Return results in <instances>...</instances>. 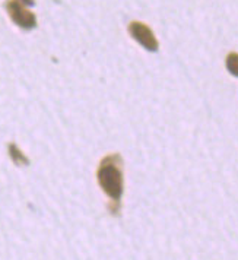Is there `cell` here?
<instances>
[{
  "label": "cell",
  "mask_w": 238,
  "mask_h": 260,
  "mask_svg": "<svg viewBox=\"0 0 238 260\" xmlns=\"http://www.w3.org/2000/svg\"><path fill=\"white\" fill-rule=\"evenodd\" d=\"M98 184L113 203L120 208V200L124 192L123 159L119 154H110L100 162L97 170Z\"/></svg>",
  "instance_id": "cell-1"
},
{
  "label": "cell",
  "mask_w": 238,
  "mask_h": 260,
  "mask_svg": "<svg viewBox=\"0 0 238 260\" xmlns=\"http://www.w3.org/2000/svg\"><path fill=\"white\" fill-rule=\"evenodd\" d=\"M31 4H34V0H9L6 3V10L10 19L24 29H31L37 25L35 15L28 9Z\"/></svg>",
  "instance_id": "cell-2"
},
{
  "label": "cell",
  "mask_w": 238,
  "mask_h": 260,
  "mask_svg": "<svg viewBox=\"0 0 238 260\" xmlns=\"http://www.w3.org/2000/svg\"><path fill=\"white\" fill-rule=\"evenodd\" d=\"M129 34L136 43H139L148 52H157L159 47V43H158L154 31L143 22H139V21L130 22L129 24Z\"/></svg>",
  "instance_id": "cell-3"
},
{
  "label": "cell",
  "mask_w": 238,
  "mask_h": 260,
  "mask_svg": "<svg viewBox=\"0 0 238 260\" xmlns=\"http://www.w3.org/2000/svg\"><path fill=\"white\" fill-rule=\"evenodd\" d=\"M7 152H9V156H10V159H12V162H13L15 165H18V167H25V165L29 164V159H28L26 155L19 149V146H18L16 143H13V142L9 143Z\"/></svg>",
  "instance_id": "cell-4"
},
{
  "label": "cell",
  "mask_w": 238,
  "mask_h": 260,
  "mask_svg": "<svg viewBox=\"0 0 238 260\" xmlns=\"http://www.w3.org/2000/svg\"><path fill=\"white\" fill-rule=\"evenodd\" d=\"M225 66L233 76L238 78V53H230L225 59Z\"/></svg>",
  "instance_id": "cell-5"
}]
</instances>
